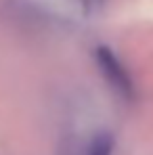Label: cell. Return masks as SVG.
<instances>
[{"label":"cell","mask_w":153,"mask_h":155,"mask_svg":"<svg viewBox=\"0 0 153 155\" xmlns=\"http://www.w3.org/2000/svg\"><path fill=\"white\" fill-rule=\"evenodd\" d=\"M95 59H97V65L101 69L105 82L111 86V90H115L122 99L132 101L136 90H134V82L128 74V69L122 65V61L115 57V52L111 51L109 46H99L95 51Z\"/></svg>","instance_id":"1"},{"label":"cell","mask_w":153,"mask_h":155,"mask_svg":"<svg viewBox=\"0 0 153 155\" xmlns=\"http://www.w3.org/2000/svg\"><path fill=\"white\" fill-rule=\"evenodd\" d=\"M113 153V138L109 134H101L92 140L88 155H111Z\"/></svg>","instance_id":"2"},{"label":"cell","mask_w":153,"mask_h":155,"mask_svg":"<svg viewBox=\"0 0 153 155\" xmlns=\"http://www.w3.org/2000/svg\"><path fill=\"white\" fill-rule=\"evenodd\" d=\"M76 2L80 4V8H82V13L86 17L97 15L99 11H103V6L107 4V0H76Z\"/></svg>","instance_id":"3"}]
</instances>
